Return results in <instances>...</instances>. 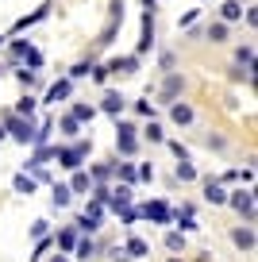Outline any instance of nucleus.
Returning <instances> with one entry per match:
<instances>
[{"mask_svg":"<svg viewBox=\"0 0 258 262\" xmlns=\"http://www.w3.org/2000/svg\"><path fill=\"white\" fill-rule=\"evenodd\" d=\"M12 131H16V139H31V123H24V120H12Z\"/></svg>","mask_w":258,"mask_h":262,"instance_id":"1","label":"nucleus"},{"mask_svg":"<svg viewBox=\"0 0 258 262\" xmlns=\"http://www.w3.org/2000/svg\"><path fill=\"white\" fill-rule=\"evenodd\" d=\"M104 108H108V112H116V108H120V97H116V93H108V97H104Z\"/></svg>","mask_w":258,"mask_h":262,"instance_id":"2","label":"nucleus"}]
</instances>
